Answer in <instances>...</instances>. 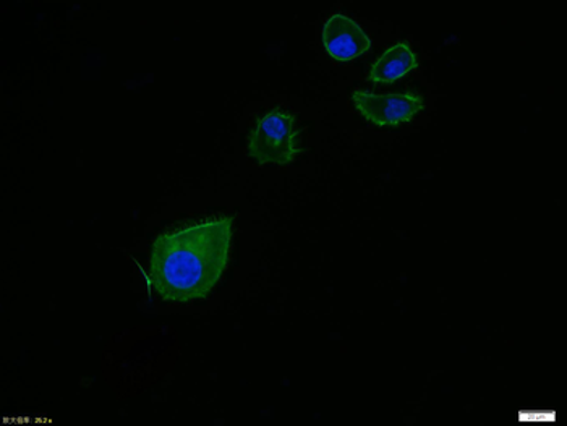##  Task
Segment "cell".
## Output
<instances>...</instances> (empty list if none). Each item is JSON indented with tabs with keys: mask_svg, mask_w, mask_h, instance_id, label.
<instances>
[{
	"mask_svg": "<svg viewBox=\"0 0 567 426\" xmlns=\"http://www.w3.org/2000/svg\"><path fill=\"white\" fill-rule=\"evenodd\" d=\"M234 219L220 218L163 233L154 240L150 281L164 302L205 299L229 263Z\"/></svg>",
	"mask_w": 567,
	"mask_h": 426,
	"instance_id": "6da1fadb",
	"label": "cell"
},
{
	"mask_svg": "<svg viewBox=\"0 0 567 426\" xmlns=\"http://www.w3.org/2000/svg\"><path fill=\"white\" fill-rule=\"evenodd\" d=\"M299 152V125L287 111H269L258 118L248 136V153L260 166H287Z\"/></svg>",
	"mask_w": 567,
	"mask_h": 426,
	"instance_id": "7a4b0ae2",
	"label": "cell"
},
{
	"mask_svg": "<svg viewBox=\"0 0 567 426\" xmlns=\"http://www.w3.org/2000/svg\"><path fill=\"white\" fill-rule=\"evenodd\" d=\"M355 110L377 127H399L408 124L422 111V97L416 94H374L371 91H355L352 94Z\"/></svg>",
	"mask_w": 567,
	"mask_h": 426,
	"instance_id": "3957f363",
	"label": "cell"
},
{
	"mask_svg": "<svg viewBox=\"0 0 567 426\" xmlns=\"http://www.w3.org/2000/svg\"><path fill=\"white\" fill-rule=\"evenodd\" d=\"M323 45L328 54L339 62H349L369 51L371 41L359 23L348 15L336 13L323 27Z\"/></svg>",
	"mask_w": 567,
	"mask_h": 426,
	"instance_id": "277c9868",
	"label": "cell"
},
{
	"mask_svg": "<svg viewBox=\"0 0 567 426\" xmlns=\"http://www.w3.org/2000/svg\"><path fill=\"white\" fill-rule=\"evenodd\" d=\"M416 54L408 44L391 45L374 62L370 70V80L374 83H391L408 75L416 67Z\"/></svg>",
	"mask_w": 567,
	"mask_h": 426,
	"instance_id": "5b68a950",
	"label": "cell"
}]
</instances>
